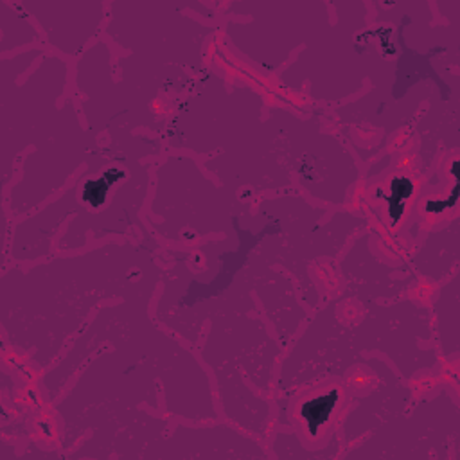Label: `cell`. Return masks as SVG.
<instances>
[{"mask_svg":"<svg viewBox=\"0 0 460 460\" xmlns=\"http://www.w3.org/2000/svg\"><path fill=\"white\" fill-rule=\"evenodd\" d=\"M336 402H338L336 388L331 392H327V394L319 395V398H314V399H311V401L304 402L302 417H304V421L307 422V426H310L311 434H317V429H319L320 426H322L324 422L329 419L331 412H333V408L336 407Z\"/></svg>","mask_w":460,"mask_h":460,"instance_id":"1","label":"cell"},{"mask_svg":"<svg viewBox=\"0 0 460 460\" xmlns=\"http://www.w3.org/2000/svg\"><path fill=\"white\" fill-rule=\"evenodd\" d=\"M414 192V184L407 178H395L392 182V198H390V214L392 218L398 219L405 211L407 199Z\"/></svg>","mask_w":460,"mask_h":460,"instance_id":"2","label":"cell"},{"mask_svg":"<svg viewBox=\"0 0 460 460\" xmlns=\"http://www.w3.org/2000/svg\"><path fill=\"white\" fill-rule=\"evenodd\" d=\"M110 182L106 178H97V180H89L83 187V202H87L92 207H99L106 199L108 189H110Z\"/></svg>","mask_w":460,"mask_h":460,"instance_id":"3","label":"cell"},{"mask_svg":"<svg viewBox=\"0 0 460 460\" xmlns=\"http://www.w3.org/2000/svg\"><path fill=\"white\" fill-rule=\"evenodd\" d=\"M123 177H124V172L121 171V169H108V171L104 172V178H106L111 185H114L117 180H121Z\"/></svg>","mask_w":460,"mask_h":460,"instance_id":"4","label":"cell"}]
</instances>
